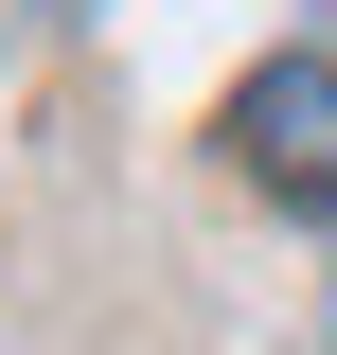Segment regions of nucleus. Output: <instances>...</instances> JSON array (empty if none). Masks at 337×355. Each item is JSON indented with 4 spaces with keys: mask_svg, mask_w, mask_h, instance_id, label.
Here are the masks:
<instances>
[{
    "mask_svg": "<svg viewBox=\"0 0 337 355\" xmlns=\"http://www.w3.org/2000/svg\"><path fill=\"white\" fill-rule=\"evenodd\" d=\"M231 160H249L266 196H302V214H337V36L266 53V71L231 89Z\"/></svg>",
    "mask_w": 337,
    "mask_h": 355,
    "instance_id": "obj_1",
    "label": "nucleus"
}]
</instances>
